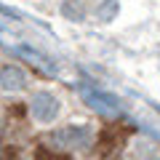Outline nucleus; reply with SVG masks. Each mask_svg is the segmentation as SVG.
I'll use <instances>...</instances> for the list:
<instances>
[{
	"mask_svg": "<svg viewBox=\"0 0 160 160\" xmlns=\"http://www.w3.org/2000/svg\"><path fill=\"white\" fill-rule=\"evenodd\" d=\"M19 53H22V56H27V59H35V62H40V64H43V69H46V72H53V64L51 62H48V59L46 56H40V53L38 51H32V48H19Z\"/></svg>",
	"mask_w": 160,
	"mask_h": 160,
	"instance_id": "423d86ee",
	"label": "nucleus"
},
{
	"mask_svg": "<svg viewBox=\"0 0 160 160\" xmlns=\"http://www.w3.org/2000/svg\"><path fill=\"white\" fill-rule=\"evenodd\" d=\"M24 86H27V75L22 67H16V64L0 67V88L3 91H22Z\"/></svg>",
	"mask_w": 160,
	"mask_h": 160,
	"instance_id": "20e7f679",
	"label": "nucleus"
},
{
	"mask_svg": "<svg viewBox=\"0 0 160 160\" xmlns=\"http://www.w3.org/2000/svg\"><path fill=\"white\" fill-rule=\"evenodd\" d=\"M96 16L102 19V22H112V19L118 16V0H104L102 6L96 8Z\"/></svg>",
	"mask_w": 160,
	"mask_h": 160,
	"instance_id": "39448f33",
	"label": "nucleus"
},
{
	"mask_svg": "<svg viewBox=\"0 0 160 160\" xmlns=\"http://www.w3.org/2000/svg\"><path fill=\"white\" fill-rule=\"evenodd\" d=\"M86 139H88V128L86 126H67V128L53 131L48 142L56 149H75V147H80V144H86Z\"/></svg>",
	"mask_w": 160,
	"mask_h": 160,
	"instance_id": "f257e3e1",
	"label": "nucleus"
},
{
	"mask_svg": "<svg viewBox=\"0 0 160 160\" xmlns=\"http://www.w3.org/2000/svg\"><path fill=\"white\" fill-rule=\"evenodd\" d=\"M80 93H83V99H86V102L91 104L93 109H102V112H115V109L120 107V102H118L115 96H109V93L99 91V88L80 86Z\"/></svg>",
	"mask_w": 160,
	"mask_h": 160,
	"instance_id": "7ed1b4c3",
	"label": "nucleus"
},
{
	"mask_svg": "<svg viewBox=\"0 0 160 160\" xmlns=\"http://www.w3.org/2000/svg\"><path fill=\"white\" fill-rule=\"evenodd\" d=\"M62 11H64V16L75 19V22H80V19H83V6H80V3H75V0H67V3L62 6Z\"/></svg>",
	"mask_w": 160,
	"mask_h": 160,
	"instance_id": "0eeeda50",
	"label": "nucleus"
},
{
	"mask_svg": "<svg viewBox=\"0 0 160 160\" xmlns=\"http://www.w3.org/2000/svg\"><path fill=\"white\" fill-rule=\"evenodd\" d=\"M29 115H32L38 123H51V120L59 115V102L51 96V93L40 91V93H35L32 102H29Z\"/></svg>",
	"mask_w": 160,
	"mask_h": 160,
	"instance_id": "f03ea898",
	"label": "nucleus"
},
{
	"mask_svg": "<svg viewBox=\"0 0 160 160\" xmlns=\"http://www.w3.org/2000/svg\"><path fill=\"white\" fill-rule=\"evenodd\" d=\"M152 160H160V158H152Z\"/></svg>",
	"mask_w": 160,
	"mask_h": 160,
	"instance_id": "6e6552de",
	"label": "nucleus"
}]
</instances>
